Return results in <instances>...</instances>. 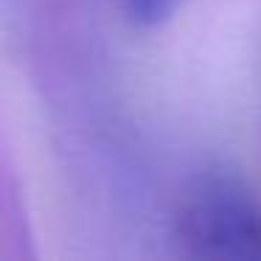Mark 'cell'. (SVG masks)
Listing matches in <instances>:
<instances>
[{
  "label": "cell",
  "mask_w": 261,
  "mask_h": 261,
  "mask_svg": "<svg viewBox=\"0 0 261 261\" xmlns=\"http://www.w3.org/2000/svg\"><path fill=\"white\" fill-rule=\"evenodd\" d=\"M177 230L199 258H261V205L230 171L214 169L188 182Z\"/></svg>",
  "instance_id": "6da1fadb"
},
{
  "label": "cell",
  "mask_w": 261,
  "mask_h": 261,
  "mask_svg": "<svg viewBox=\"0 0 261 261\" xmlns=\"http://www.w3.org/2000/svg\"><path fill=\"white\" fill-rule=\"evenodd\" d=\"M180 0H121L124 12L138 25H160L174 14Z\"/></svg>",
  "instance_id": "7a4b0ae2"
}]
</instances>
